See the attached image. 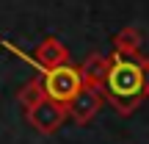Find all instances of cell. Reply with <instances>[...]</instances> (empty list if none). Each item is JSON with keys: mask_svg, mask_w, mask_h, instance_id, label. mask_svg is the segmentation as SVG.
<instances>
[{"mask_svg": "<svg viewBox=\"0 0 149 144\" xmlns=\"http://www.w3.org/2000/svg\"><path fill=\"white\" fill-rule=\"evenodd\" d=\"M102 100H108L116 114L130 117L149 97V58L146 55H124L113 50L108 55V72L100 86Z\"/></svg>", "mask_w": 149, "mask_h": 144, "instance_id": "obj_1", "label": "cell"}, {"mask_svg": "<svg viewBox=\"0 0 149 144\" xmlns=\"http://www.w3.org/2000/svg\"><path fill=\"white\" fill-rule=\"evenodd\" d=\"M25 117H28V125H31L33 130L50 136L69 119V108L61 105V103H55V100H50V97H44V100L36 103L31 111H25Z\"/></svg>", "mask_w": 149, "mask_h": 144, "instance_id": "obj_3", "label": "cell"}, {"mask_svg": "<svg viewBox=\"0 0 149 144\" xmlns=\"http://www.w3.org/2000/svg\"><path fill=\"white\" fill-rule=\"evenodd\" d=\"M141 42H144L141 31L133 28V25H127V28H122V31L113 36V50H116V53H124V55H135L138 47H141Z\"/></svg>", "mask_w": 149, "mask_h": 144, "instance_id": "obj_7", "label": "cell"}, {"mask_svg": "<svg viewBox=\"0 0 149 144\" xmlns=\"http://www.w3.org/2000/svg\"><path fill=\"white\" fill-rule=\"evenodd\" d=\"M105 72H108V55H102V53H88L86 61L80 64L83 86H91V89H100V86H102Z\"/></svg>", "mask_w": 149, "mask_h": 144, "instance_id": "obj_6", "label": "cell"}, {"mask_svg": "<svg viewBox=\"0 0 149 144\" xmlns=\"http://www.w3.org/2000/svg\"><path fill=\"white\" fill-rule=\"evenodd\" d=\"M44 97H47V94H44V89H42V80H39V78H33V80H28V83L19 89L17 100H19V105L25 108V111H31V108L36 105V103H42Z\"/></svg>", "mask_w": 149, "mask_h": 144, "instance_id": "obj_8", "label": "cell"}, {"mask_svg": "<svg viewBox=\"0 0 149 144\" xmlns=\"http://www.w3.org/2000/svg\"><path fill=\"white\" fill-rule=\"evenodd\" d=\"M8 53H14L17 58H22L28 67H33L39 75H42V89H44V94L50 97V100H55V103H61V105H69V103L74 100V94H77L80 89H83V78H80V70L77 67H72V64H64V67H42L33 55H28L22 47H17V44H11V42H0Z\"/></svg>", "mask_w": 149, "mask_h": 144, "instance_id": "obj_2", "label": "cell"}, {"mask_svg": "<svg viewBox=\"0 0 149 144\" xmlns=\"http://www.w3.org/2000/svg\"><path fill=\"white\" fill-rule=\"evenodd\" d=\"M66 108H69V119H74L77 125H88L97 117V111L102 108V91L91 89V86H83Z\"/></svg>", "mask_w": 149, "mask_h": 144, "instance_id": "obj_4", "label": "cell"}, {"mask_svg": "<svg viewBox=\"0 0 149 144\" xmlns=\"http://www.w3.org/2000/svg\"><path fill=\"white\" fill-rule=\"evenodd\" d=\"M33 58H36L42 67H64V64H69V50H66V44L58 42L55 36H47L36 47V55H33Z\"/></svg>", "mask_w": 149, "mask_h": 144, "instance_id": "obj_5", "label": "cell"}]
</instances>
